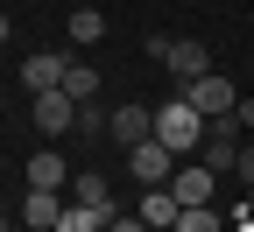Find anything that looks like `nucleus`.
<instances>
[{
	"label": "nucleus",
	"mask_w": 254,
	"mask_h": 232,
	"mask_svg": "<svg viewBox=\"0 0 254 232\" xmlns=\"http://www.w3.org/2000/svg\"><path fill=\"white\" fill-rule=\"evenodd\" d=\"M155 141H163V148H177V155L205 148V113H198V106H190V98L177 92L170 106H155Z\"/></svg>",
	"instance_id": "nucleus-1"
},
{
	"label": "nucleus",
	"mask_w": 254,
	"mask_h": 232,
	"mask_svg": "<svg viewBox=\"0 0 254 232\" xmlns=\"http://www.w3.org/2000/svg\"><path fill=\"white\" fill-rule=\"evenodd\" d=\"M184 98L205 113V127L212 120H226L233 106H240V92H233V78H219V71H205V78H184Z\"/></svg>",
	"instance_id": "nucleus-2"
},
{
	"label": "nucleus",
	"mask_w": 254,
	"mask_h": 232,
	"mask_svg": "<svg viewBox=\"0 0 254 232\" xmlns=\"http://www.w3.org/2000/svg\"><path fill=\"white\" fill-rule=\"evenodd\" d=\"M240 134H247V120H240V113H226V120H212V127H205V169H212V176L240 162Z\"/></svg>",
	"instance_id": "nucleus-3"
},
{
	"label": "nucleus",
	"mask_w": 254,
	"mask_h": 232,
	"mask_svg": "<svg viewBox=\"0 0 254 232\" xmlns=\"http://www.w3.org/2000/svg\"><path fill=\"white\" fill-rule=\"evenodd\" d=\"M127 169H134L141 183H170V176H177V148H163V141L148 134V141L127 148Z\"/></svg>",
	"instance_id": "nucleus-4"
},
{
	"label": "nucleus",
	"mask_w": 254,
	"mask_h": 232,
	"mask_svg": "<svg viewBox=\"0 0 254 232\" xmlns=\"http://www.w3.org/2000/svg\"><path fill=\"white\" fill-rule=\"evenodd\" d=\"M36 127H43V134H71V127H78V98L71 92H36Z\"/></svg>",
	"instance_id": "nucleus-5"
},
{
	"label": "nucleus",
	"mask_w": 254,
	"mask_h": 232,
	"mask_svg": "<svg viewBox=\"0 0 254 232\" xmlns=\"http://www.w3.org/2000/svg\"><path fill=\"white\" fill-rule=\"evenodd\" d=\"M64 71H71V49H43V56L21 63V85H28V92H57Z\"/></svg>",
	"instance_id": "nucleus-6"
},
{
	"label": "nucleus",
	"mask_w": 254,
	"mask_h": 232,
	"mask_svg": "<svg viewBox=\"0 0 254 232\" xmlns=\"http://www.w3.org/2000/svg\"><path fill=\"white\" fill-rule=\"evenodd\" d=\"M106 134H113L120 148H134V141H148V134H155V106H113V120H106Z\"/></svg>",
	"instance_id": "nucleus-7"
},
{
	"label": "nucleus",
	"mask_w": 254,
	"mask_h": 232,
	"mask_svg": "<svg viewBox=\"0 0 254 232\" xmlns=\"http://www.w3.org/2000/svg\"><path fill=\"white\" fill-rule=\"evenodd\" d=\"M134 218H141L148 232H170V225L184 218V204H177V190H170V183H148V197H141V211H134Z\"/></svg>",
	"instance_id": "nucleus-8"
},
{
	"label": "nucleus",
	"mask_w": 254,
	"mask_h": 232,
	"mask_svg": "<svg viewBox=\"0 0 254 232\" xmlns=\"http://www.w3.org/2000/svg\"><path fill=\"white\" fill-rule=\"evenodd\" d=\"M170 71H177V85H184V78H205V71H212V49H205L198 36H177V43H170Z\"/></svg>",
	"instance_id": "nucleus-9"
},
{
	"label": "nucleus",
	"mask_w": 254,
	"mask_h": 232,
	"mask_svg": "<svg viewBox=\"0 0 254 232\" xmlns=\"http://www.w3.org/2000/svg\"><path fill=\"white\" fill-rule=\"evenodd\" d=\"M57 218H64V190H28L21 225H28V232H57Z\"/></svg>",
	"instance_id": "nucleus-10"
},
{
	"label": "nucleus",
	"mask_w": 254,
	"mask_h": 232,
	"mask_svg": "<svg viewBox=\"0 0 254 232\" xmlns=\"http://www.w3.org/2000/svg\"><path fill=\"white\" fill-rule=\"evenodd\" d=\"M71 176H78V169H71L64 155H50V148L28 162V190H71Z\"/></svg>",
	"instance_id": "nucleus-11"
},
{
	"label": "nucleus",
	"mask_w": 254,
	"mask_h": 232,
	"mask_svg": "<svg viewBox=\"0 0 254 232\" xmlns=\"http://www.w3.org/2000/svg\"><path fill=\"white\" fill-rule=\"evenodd\" d=\"M64 197H71V204H92V211H106V218H113V190H106V176H92V169H78Z\"/></svg>",
	"instance_id": "nucleus-12"
},
{
	"label": "nucleus",
	"mask_w": 254,
	"mask_h": 232,
	"mask_svg": "<svg viewBox=\"0 0 254 232\" xmlns=\"http://www.w3.org/2000/svg\"><path fill=\"white\" fill-rule=\"evenodd\" d=\"M170 190H177V204H212V169H177Z\"/></svg>",
	"instance_id": "nucleus-13"
},
{
	"label": "nucleus",
	"mask_w": 254,
	"mask_h": 232,
	"mask_svg": "<svg viewBox=\"0 0 254 232\" xmlns=\"http://www.w3.org/2000/svg\"><path fill=\"white\" fill-rule=\"evenodd\" d=\"M64 92H71L78 106H92V98H99V71H92V63H78V56H71V71H64Z\"/></svg>",
	"instance_id": "nucleus-14"
},
{
	"label": "nucleus",
	"mask_w": 254,
	"mask_h": 232,
	"mask_svg": "<svg viewBox=\"0 0 254 232\" xmlns=\"http://www.w3.org/2000/svg\"><path fill=\"white\" fill-rule=\"evenodd\" d=\"M57 232H106V211L71 204V197H64V218H57Z\"/></svg>",
	"instance_id": "nucleus-15"
},
{
	"label": "nucleus",
	"mask_w": 254,
	"mask_h": 232,
	"mask_svg": "<svg viewBox=\"0 0 254 232\" xmlns=\"http://www.w3.org/2000/svg\"><path fill=\"white\" fill-rule=\"evenodd\" d=\"M99 36H106V14H99V7H78V14H71V43L85 49V43H99Z\"/></svg>",
	"instance_id": "nucleus-16"
},
{
	"label": "nucleus",
	"mask_w": 254,
	"mask_h": 232,
	"mask_svg": "<svg viewBox=\"0 0 254 232\" xmlns=\"http://www.w3.org/2000/svg\"><path fill=\"white\" fill-rule=\"evenodd\" d=\"M170 232H219V211H212V204H184V218H177Z\"/></svg>",
	"instance_id": "nucleus-17"
},
{
	"label": "nucleus",
	"mask_w": 254,
	"mask_h": 232,
	"mask_svg": "<svg viewBox=\"0 0 254 232\" xmlns=\"http://www.w3.org/2000/svg\"><path fill=\"white\" fill-rule=\"evenodd\" d=\"M113 113H99V106H78V134H92V141H99V127H106Z\"/></svg>",
	"instance_id": "nucleus-18"
},
{
	"label": "nucleus",
	"mask_w": 254,
	"mask_h": 232,
	"mask_svg": "<svg viewBox=\"0 0 254 232\" xmlns=\"http://www.w3.org/2000/svg\"><path fill=\"white\" fill-rule=\"evenodd\" d=\"M106 232H148V225H141V218H120V211H113V218H106Z\"/></svg>",
	"instance_id": "nucleus-19"
},
{
	"label": "nucleus",
	"mask_w": 254,
	"mask_h": 232,
	"mask_svg": "<svg viewBox=\"0 0 254 232\" xmlns=\"http://www.w3.org/2000/svg\"><path fill=\"white\" fill-rule=\"evenodd\" d=\"M7 36H14V21H7V14H0V43H7Z\"/></svg>",
	"instance_id": "nucleus-20"
}]
</instances>
